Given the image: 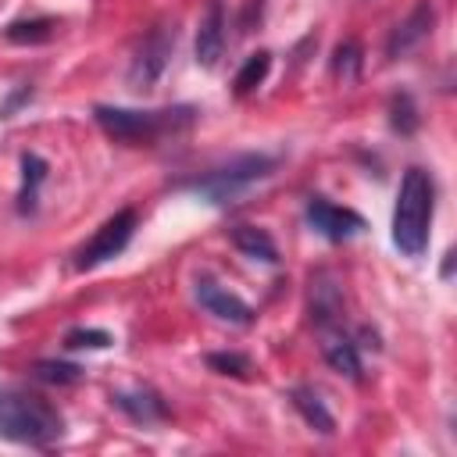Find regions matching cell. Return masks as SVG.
<instances>
[{"label": "cell", "mask_w": 457, "mask_h": 457, "mask_svg": "<svg viewBox=\"0 0 457 457\" xmlns=\"http://www.w3.org/2000/svg\"><path fill=\"white\" fill-rule=\"evenodd\" d=\"M193 118H196V107H189V104L161 107V111H132V107H111V104L93 107V121L100 125V132L125 146H143V143L150 146L164 136L186 132L193 125Z\"/></svg>", "instance_id": "obj_1"}, {"label": "cell", "mask_w": 457, "mask_h": 457, "mask_svg": "<svg viewBox=\"0 0 457 457\" xmlns=\"http://www.w3.org/2000/svg\"><path fill=\"white\" fill-rule=\"evenodd\" d=\"M436 214V182L425 168H407L393 207V243L403 257H421Z\"/></svg>", "instance_id": "obj_2"}, {"label": "cell", "mask_w": 457, "mask_h": 457, "mask_svg": "<svg viewBox=\"0 0 457 457\" xmlns=\"http://www.w3.org/2000/svg\"><path fill=\"white\" fill-rule=\"evenodd\" d=\"M64 418L61 411L25 389H0V439L25 446H50L61 439Z\"/></svg>", "instance_id": "obj_3"}, {"label": "cell", "mask_w": 457, "mask_h": 457, "mask_svg": "<svg viewBox=\"0 0 457 457\" xmlns=\"http://www.w3.org/2000/svg\"><path fill=\"white\" fill-rule=\"evenodd\" d=\"M275 168H278V157H271V154H239L228 164H218L204 175H193V179L179 182V189H189V193H196L200 200H207L214 207H225L236 196H243L253 182L268 179Z\"/></svg>", "instance_id": "obj_4"}, {"label": "cell", "mask_w": 457, "mask_h": 457, "mask_svg": "<svg viewBox=\"0 0 457 457\" xmlns=\"http://www.w3.org/2000/svg\"><path fill=\"white\" fill-rule=\"evenodd\" d=\"M136 225H139V214H136L132 207L114 211V214H111V218H107V221H104V225L79 246V253H75V268H79V271H89V268H96V264L118 257V253L132 243Z\"/></svg>", "instance_id": "obj_5"}, {"label": "cell", "mask_w": 457, "mask_h": 457, "mask_svg": "<svg viewBox=\"0 0 457 457\" xmlns=\"http://www.w3.org/2000/svg\"><path fill=\"white\" fill-rule=\"evenodd\" d=\"M175 50V25H157L143 36L132 64H129V82L132 89H146L161 79V71L168 68V57Z\"/></svg>", "instance_id": "obj_6"}, {"label": "cell", "mask_w": 457, "mask_h": 457, "mask_svg": "<svg viewBox=\"0 0 457 457\" xmlns=\"http://www.w3.org/2000/svg\"><path fill=\"white\" fill-rule=\"evenodd\" d=\"M303 218H307V225H311L318 236H325L328 243H343V239H350V236H357V232L364 228V218H361L357 211L339 207V204H332V200H325V196H311L307 207H303Z\"/></svg>", "instance_id": "obj_7"}, {"label": "cell", "mask_w": 457, "mask_h": 457, "mask_svg": "<svg viewBox=\"0 0 457 457\" xmlns=\"http://www.w3.org/2000/svg\"><path fill=\"white\" fill-rule=\"evenodd\" d=\"M432 25H436V7H432L428 0H421V4L389 32V39H386V57H389V61H400V57H407L411 50H418V46L432 36Z\"/></svg>", "instance_id": "obj_8"}, {"label": "cell", "mask_w": 457, "mask_h": 457, "mask_svg": "<svg viewBox=\"0 0 457 457\" xmlns=\"http://www.w3.org/2000/svg\"><path fill=\"white\" fill-rule=\"evenodd\" d=\"M196 303L228 325H250L253 321V307L246 300H239L236 293H228L225 286H218L214 278H196Z\"/></svg>", "instance_id": "obj_9"}, {"label": "cell", "mask_w": 457, "mask_h": 457, "mask_svg": "<svg viewBox=\"0 0 457 457\" xmlns=\"http://www.w3.org/2000/svg\"><path fill=\"white\" fill-rule=\"evenodd\" d=\"M225 50V4L221 0H211L204 18H200V29H196V43H193V54H196V64L200 68H214L218 57Z\"/></svg>", "instance_id": "obj_10"}, {"label": "cell", "mask_w": 457, "mask_h": 457, "mask_svg": "<svg viewBox=\"0 0 457 457\" xmlns=\"http://www.w3.org/2000/svg\"><path fill=\"white\" fill-rule=\"evenodd\" d=\"M321 353L332 371H339L346 378H361V346L353 343L350 332H343V325L321 328Z\"/></svg>", "instance_id": "obj_11"}, {"label": "cell", "mask_w": 457, "mask_h": 457, "mask_svg": "<svg viewBox=\"0 0 457 457\" xmlns=\"http://www.w3.org/2000/svg\"><path fill=\"white\" fill-rule=\"evenodd\" d=\"M111 403L132 418L136 425H154V421H164L168 418V403L161 400V393L146 389V386H136V389H118L111 393Z\"/></svg>", "instance_id": "obj_12"}, {"label": "cell", "mask_w": 457, "mask_h": 457, "mask_svg": "<svg viewBox=\"0 0 457 457\" xmlns=\"http://www.w3.org/2000/svg\"><path fill=\"white\" fill-rule=\"evenodd\" d=\"M311 318L318 328L343 325V296L332 275H314L311 278Z\"/></svg>", "instance_id": "obj_13"}, {"label": "cell", "mask_w": 457, "mask_h": 457, "mask_svg": "<svg viewBox=\"0 0 457 457\" xmlns=\"http://www.w3.org/2000/svg\"><path fill=\"white\" fill-rule=\"evenodd\" d=\"M46 182V161L39 154H21V186H18V204L14 211L25 218V214H36V204H39V186Z\"/></svg>", "instance_id": "obj_14"}, {"label": "cell", "mask_w": 457, "mask_h": 457, "mask_svg": "<svg viewBox=\"0 0 457 457\" xmlns=\"http://www.w3.org/2000/svg\"><path fill=\"white\" fill-rule=\"evenodd\" d=\"M228 239H232V246H236L243 257L264 261V264H278V246H275V239H271L264 228H257V225H236V228L228 232Z\"/></svg>", "instance_id": "obj_15"}, {"label": "cell", "mask_w": 457, "mask_h": 457, "mask_svg": "<svg viewBox=\"0 0 457 457\" xmlns=\"http://www.w3.org/2000/svg\"><path fill=\"white\" fill-rule=\"evenodd\" d=\"M289 403L296 407V414H300L311 428H318V432H325V436L336 432V418H332V411L325 407V400H321L311 386H293V389H289Z\"/></svg>", "instance_id": "obj_16"}, {"label": "cell", "mask_w": 457, "mask_h": 457, "mask_svg": "<svg viewBox=\"0 0 457 457\" xmlns=\"http://www.w3.org/2000/svg\"><path fill=\"white\" fill-rule=\"evenodd\" d=\"M54 29H57L54 18H21L4 29V39L14 46H36V43H46L54 36Z\"/></svg>", "instance_id": "obj_17"}, {"label": "cell", "mask_w": 457, "mask_h": 457, "mask_svg": "<svg viewBox=\"0 0 457 457\" xmlns=\"http://www.w3.org/2000/svg\"><path fill=\"white\" fill-rule=\"evenodd\" d=\"M268 71H271V54H268V50L250 54V57L243 61V68L236 71V79H232V93H236V96L253 93V89H257V86L268 79Z\"/></svg>", "instance_id": "obj_18"}, {"label": "cell", "mask_w": 457, "mask_h": 457, "mask_svg": "<svg viewBox=\"0 0 457 457\" xmlns=\"http://www.w3.org/2000/svg\"><path fill=\"white\" fill-rule=\"evenodd\" d=\"M361 68H364V46L357 39H343L332 50V75L339 82H357L361 79Z\"/></svg>", "instance_id": "obj_19"}, {"label": "cell", "mask_w": 457, "mask_h": 457, "mask_svg": "<svg viewBox=\"0 0 457 457\" xmlns=\"http://www.w3.org/2000/svg\"><path fill=\"white\" fill-rule=\"evenodd\" d=\"M32 375L39 382H50V386H75L82 378V368L71 364V361H36Z\"/></svg>", "instance_id": "obj_20"}, {"label": "cell", "mask_w": 457, "mask_h": 457, "mask_svg": "<svg viewBox=\"0 0 457 457\" xmlns=\"http://www.w3.org/2000/svg\"><path fill=\"white\" fill-rule=\"evenodd\" d=\"M418 107H414V96L411 93H396L389 100V125L400 132V136H411L418 129Z\"/></svg>", "instance_id": "obj_21"}, {"label": "cell", "mask_w": 457, "mask_h": 457, "mask_svg": "<svg viewBox=\"0 0 457 457\" xmlns=\"http://www.w3.org/2000/svg\"><path fill=\"white\" fill-rule=\"evenodd\" d=\"M207 368L218 375H232V378H246L250 375V357L236 353V350H221V353H207Z\"/></svg>", "instance_id": "obj_22"}, {"label": "cell", "mask_w": 457, "mask_h": 457, "mask_svg": "<svg viewBox=\"0 0 457 457\" xmlns=\"http://www.w3.org/2000/svg\"><path fill=\"white\" fill-rule=\"evenodd\" d=\"M114 339H111V332H104V328H71L68 336H64V346L68 350H104V346H111Z\"/></svg>", "instance_id": "obj_23"}, {"label": "cell", "mask_w": 457, "mask_h": 457, "mask_svg": "<svg viewBox=\"0 0 457 457\" xmlns=\"http://www.w3.org/2000/svg\"><path fill=\"white\" fill-rule=\"evenodd\" d=\"M29 96H32V86H21L18 93H11V96L0 104V118H11V114H14V107H18V104H25Z\"/></svg>", "instance_id": "obj_24"}]
</instances>
